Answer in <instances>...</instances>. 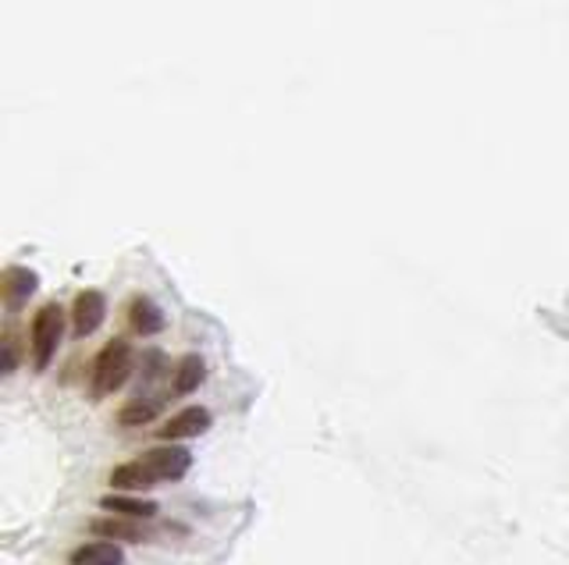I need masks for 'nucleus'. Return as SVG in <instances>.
<instances>
[{"label": "nucleus", "instance_id": "obj_1", "mask_svg": "<svg viewBox=\"0 0 569 565\" xmlns=\"http://www.w3.org/2000/svg\"><path fill=\"white\" fill-rule=\"evenodd\" d=\"M193 466L189 449L182 444H161V449H149L139 459L122 462V466L111 470V487H118L122 494L154 487V484H167V481H182Z\"/></svg>", "mask_w": 569, "mask_h": 565}, {"label": "nucleus", "instance_id": "obj_13", "mask_svg": "<svg viewBox=\"0 0 569 565\" xmlns=\"http://www.w3.org/2000/svg\"><path fill=\"white\" fill-rule=\"evenodd\" d=\"M14 367H19V346L4 338V373H14Z\"/></svg>", "mask_w": 569, "mask_h": 565}, {"label": "nucleus", "instance_id": "obj_2", "mask_svg": "<svg viewBox=\"0 0 569 565\" xmlns=\"http://www.w3.org/2000/svg\"><path fill=\"white\" fill-rule=\"evenodd\" d=\"M132 367H136V352H132V346L125 338H111L93 359V373H90L93 399H107L118 388H125V381L132 377Z\"/></svg>", "mask_w": 569, "mask_h": 565}, {"label": "nucleus", "instance_id": "obj_7", "mask_svg": "<svg viewBox=\"0 0 569 565\" xmlns=\"http://www.w3.org/2000/svg\"><path fill=\"white\" fill-rule=\"evenodd\" d=\"M93 534L104 537V541H114V544H122V541L143 544V541H154L157 537L154 530H149V523H143V520H125V516H100V520H93Z\"/></svg>", "mask_w": 569, "mask_h": 565}, {"label": "nucleus", "instance_id": "obj_4", "mask_svg": "<svg viewBox=\"0 0 569 565\" xmlns=\"http://www.w3.org/2000/svg\"><path fill=\"white\" fill-rule=\"evenodd\" d=\"M107 317V299L100 288H82L72 302V335L75 338H90L100 331V323Z\"/></svg>", "mask_w": 569, "mask_h": 565}, {"label": "nucleus", "instance_id": "obj_12", "mask_svg": "<svg viewBox=\"0 0 569 565\" xmlns=\"http://www.w3.org/2000/svg\"><path fill=\"white\" fill-rule=\"evenodd\" d=\"M154 417H157V402L154 399H132V402H125V409L118 413V423L122 427H143Z\"/></svg>", "mask_w": 569, "mask_h": 565}, {"label": "nucleus", "instance_id": "obj_10", "mask_svg": "<svg viewBox=\"0 0 569 565\" xmlns=\"http://www.w3.org/2000/svg\"><path fill=\"white\" fill-rule=\"evenodd\" d=\"M69 562L72 565H125V552H122V544L96 537V541L79 544L69 555Z\"/></svg>", "mask_w": 569, "mask_h": 565}, {"label": "nucleus", "instance_id": "obj_11", "mask_svg": "<svg viewBox=\"0 0 569 565\" xmlns=\"http://www.w3.org/2000/svg\"><path fill=\"white\" fill-rule=\"evenodd\" d=\"M207 381V363H204V356H182L178 359V367L172 373V396H193V391Z\"/></svg>", "mask_w": 569, "mask_h": 565}, {"label": "nucleus", "instance_id": "obj_6", "mask_svg": "<svg viewBox=\"0 0 569 565\" xmlns=\"http://www.w3.org/2000/svg\"><path fill=\"white\" fill-rule=\"evenodd\" d=\"M37 288H40V278L37 270L29 267H8L0 274V299H4L8 310H22V306L37 296Z\"/></svg>", "mask_w": 569, "mask_h": 565}, {"label": "nucleus", "instance_id": "obj_8", "mask_svg": "<svg viewBox=\"0 0 569 565\" xmlns=\"http://www.w3.org/2000/svg\"><path fill=\"white\" fill-rule=\"evenodd\" d=\"M100 508L111 512V516H125V520H157V502H149V499H139V494H122V491H114V494H104L100 499Z\"/></svg>", "mask_w": 569, "mask_h": 565}, {"label": "nucleus", "instance_id": "obj_5", "mask_svg": "<svg viewBox=\"0 0 569 565\" xmlns=\"http://www.w3.org/2000/svg\"><path fill=\"white\" fill-rule=\"evenodd\" d=\"M210 423H214L210 409H204V405H186V409H178L175 417H167L157 434H161L164 444H172V441H186V438L207 434Z\"/></svg>", "mask_w": 569, "mask_h": 565}, {"label": "nucleus", "instance_id": "obj_9", "mask_svg": "<svg viewBox=\"0 0 569 565\" xmlns=\"http://www.w3.org/2000/svg\"><path fill=\"white\" fill-rule=\"evenodd\" d=\"M128 328L139 338H154L164 331V310L149 296H136L128 302Z\"/></svg>", "mask_w": 569, "mask_h": 565}, {"label": "nucleus", "instance_id": "obj_3", "mask_svg": "<svg viewBox=\"0 0 569 565\" xmlns=\"http://www.w3.org/2000/svg\"><path fill=\"white\" fill-rule=\"evenodd\" d=\"M64 310L58 302H46L40 306V314L32 317V328H29V352H32V367L46 370L50 359H54L61 338H64Z\"/></svg>", "mask_w": 569, "mask_h": 565}]
</instances>
